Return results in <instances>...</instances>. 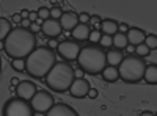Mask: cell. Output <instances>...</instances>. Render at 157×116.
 <instances>
[{
	"label": "cell",
	"mask_w": 157,
	"mask_h": 116,
	"mask_svg": "<svg viewBox=\"0 0 157 116\" xmlns=\"http://www.w3.org/2000/svg\"><path fill=\"white\" fill-rule=\"evenodd\" d=\"M36 49V36L29 30L16 27L3 41L5 54L13 60H25Z\"/></svg>",
	"instance_id": "cell-1"
},
{
	"label": "cell",
	"mask_w": 157,
	"mask_h": 116,
	"mask_svg": "<svg viewBox=\"0 0 157 116\" xmlns=\"http://www.w3.org/2000/svg\"><path fill=\"white\" fill-rule=\"evenodd\" d=\"M101 38H102L101 30H91V33H90V38H88V39H90L91 43H99V41H101Z\"/></svg>",
	"instance_id": "cell-28"
},
{
	"label": "cell",
	"mask_w": 157,
	"mask_h": 116,
	"mask_svg": "<svg viewBox=\"0 0 157 116\" xmlns=\"http://www.w3.org/2000/svg\"><path fill=\"white\" fill-rule=\"evenodd\" d=\"M140 116H154V113L152 111H141Z\"/></svg>",
	"instance_id": "cell-38"
},
{
	"label": "cell",
	"mask_w": 157,
	"mask_h": 116,
	"mask_svg": "<svg viewBox=\"0 0 157 116\" xmlns=\"http://www.w3.org/2000/svg\"><path fill=\"white\" fill-rule=\"evenodd\" d=\"M41 32L47 36V38H50V39H55L57 36H60L61 35V32H63V28H61V24H60V21H57V19H47V21H44L43 22V25H41Z\"/></svg>",
	"instance_id": "cell-10"
},
{
	"label": "cell",
	"mask_w": 157,
	"mask_h": 116,
	"mask_svg": "<svg viewBox=\"0 0 157 116\" xmlns=\"http://www.w3.org/2000/svg\"><path fill=\"white\" fill-rule=\"evenodd\" d=\"M143 80L149 85H157V64H148Z\"/></svg>",
	"instance_id": "cell-18"
},
{
	"label": "cell",
	"mask_w": 157,
	"mask_h": 116,
	"mask_svg": "<svg viewBox=\"0 0 157 116\" xmlns=\"http://www.w3.org/2000/svg\"><path fill=\"white\" fill-rule=\"evenodd\" d=\"M29 21H30L32 24H35V22L38 21V13H35V11L30 13V14H29Z\"/></svg>",
	"instance_id": "cell-32"
},
{
	"label": "cell",
	"mask_w": 157,
	"mask_h": 116,
	"mask_svg": "<svg viewBox=\"0 0 157 116\" xmlns=\"http://www.w3.org/2000/svg\"><path fill=\"white\" fill-rule=\"evenodd\" d=\"M30 25H32V22L29 19H22V22H21V27L22 28H30Z\"/></svg>",
	"instance_id": "cell-34"
},
{
	"label": "cell",
	"mask_w": 157,
	"mask_h": 116,
	"mask_svg": "<svg viewBox=\"0 0 157 116\" xmlns=\"http://www.w3.org/2000/svg\"><path fill=\"white\" fill-rule=\"evenodd\" d=\"M146 66L148 64L143 58L137 55H127L118 66V74L120 79L126 83H138L145 77Z\"/></svg>",
	"instance_id": "cell-5"
},
{
	"label": "cell",
	"mask_w": 157,
	"mask_h": 116,
	"mask_svg": "<svg viewBox=\"0 0 157 116\" xmlns=\"http://www.w3.org/2000/svg\"><path fill=\"white\" fill-rule=\"evenodd\" d=\"M154 116H157V113H155V114H154Z\"/></svg>",
	"instance_id": "cell-42"
},
{
	"label": "cell",
	"mask_w": 157,
	"mask_h": 116,
	"mask_svg": "<svg viewBox=\"0 0 157 116\" xmlns=\"http://www.w3.org/2000/svg\"><path fill=\"white\" fill-rule=\"evenodd\" d=\"M90 83L88 80L85 79H75L69 88V94L72 97H77V99H82V97H86L88 96V91H90Z\"/></svg>",
	"instance_id": "cell-11"
},
{
	"label": "cell",
	"mask_w": 157,
	"mask_h": 116,
	"mask_svg": "<svg viewBox=\"0 0 157 116\" xmlns=\"http://www.w3.org/2000/svg\"><path fill=\"white\" fill-rule=\"evenodd\" d=\"M90 14L88 13H80V14H78V24H88L90 22Z\"/></svg>",
	"instance_id": "cell-29"
},
{
	"label": "cell",
	"mask_w": 157,
	"mask_h": 116,
	"mask_svg": "<svg viewBox=\"0 0 157 116\" xmlns=\"http://www.w3.org/2000/svg\"><path fill=\"white\" fill-rule=\"evenodd\" d=\"M80 46H78L77 41H72V39H66V41H61L57 47L60 57L64 60V61H74L78 58V54H80Z\"/></svg>",
	"instance_id": "cell-8"
},
{
	"label": "cell",
	"mask_w": 157,
	"mask_h": 116,
	"mask_svg": "<svg viewBox=\"0 0 157 116\" xmlns=\"http://www.w3.org/2000/svg\"><path fill=\"white\" fill-rule=\"evenodd\" d=\"M63 13H64V11H63L60 6H54V8L50 9V17H52V19H57V21H60V17L63 16Z\"/></svg>",
	"instance_id": "cell-27"
},
{
	"label": "cell",
	"mask_w": 157,
	"mask_h": 116,
	"mask_svg": "<svg viewBox=\"0 0 157 116\" xmlns=\"http://www.w3.org/2000/svg\"><path fill=\"white\" fill-rule=\"evenodd\" d=\"M102 79L109 82V83H113L120 79V74H118V68H113V66H107L105 69L102 71Z\"/></svg>",
	"instance_id": "cell-19"
},
{
	"label": "cell",
	"mask_w": 157,
	"mask_h": 116,
	"mask_svg": "<svg viewBox=\"0 0 157 116\" xmlns=\"http://www.w3.org/2000/svg\"><path fill=\"white\" fill-rule=\"evenodd\" d=\"M126 36H127V43H129L130 46L137 47V46H140V44L145 43L146 33H145V30H141V28L130 27V28H129V32L126 33Z\"/></svg>",
	"instance_id": "cell-13"
},
{
	"label": "cell",
	"mask_w": 157,
	"mask_h": 116,
	"mask_svg": "<svg viewBox=\"0 0 157 116\" xmlns=\"http://www.w3.org/2000/svg\"><path fill=\"white\" fill-rule=\"evenodd\" d=\"M60 24H61V28H63V30L72 32L77 25H78V14H75L74 11L63 13V16L60 17Z\"/></svg>",
	"instance_id": "cell-14"
},
{
	"label": "cell",
	"mask_w": 157,
	"mask_h": 116,
	"mask_svg": "<svg viewBox=\"0 0 157 116\" xmlns=\"http://www.w3.org/2000/svg\"><path fill=\"white\" fill-rule=\"evenodd\" d=\"M46 116H78V113L68 104H55L46 113Z\"/></svg>",
	"instance_id": "cell-12"
},
{
	"label": "cell",
	"mask_w": 157,
	"mask_h": 116,
	"mask_svg": "<svg viewBox=\"0 0 157 116\" xmlns=\"http://www.w3.org/2000/svg\"><path fill=\"white\" fill-rule=\"evenodd\" d=\"M118 24L116 21L113 19H104L99 25V28H101V33L102 35H107V36H115L118 33Z\"/></svg>",
	"instance_id": "cell-17"
},
{
	"label": "cell",
	"mask_w": 157,
	"mask_h": 116,
	"mask_svg": "<svg viewBox=\"0 0 157 116\" xmlns=\"http://www.w3.org/2000/svg\"><path fill=\"white\" fill-rule=\"evenodd\" d=\"M77 64L86 74H102V71L107 68L105 50L96 44L82 47L77 58Z\"/></svg>",
	"instance_id": "cell-4"
},
{
	"label": "cell",
	"mask_w": 157,
	"mask_h": 116,
	"mask_svg": "<svg viewBox=\"0 0 157 116\" xmlns=\"http://www.w3.org/2000/svg\"><path fill=\"white\" fill-rule=\"evenodd\" d=\"M44 80L52 91L64 93V91H69L72 82L75 80V71L68 61H57Z\"/></svg>",
	"instance_id": "cell-3"
},
{
	"label": "cell",
	"mask_w": 157,
	"mask_h": 116,
	"mask_svg": "<svg viewBox=\"0 0 157 116\" xmlns=\"http://www.w3.org/2000/svg\"><path fill=\"white\" fill-rule=\"evenodd\" d=\"M99 46H101L102 49H110V47H113V36L102 35L101 41H99Z\"/></svg>",
	"instance_id": "cell-24"
},
{
	"label": "cell",
	"mask_w": 157,
	"mask_h": 116,
	"mask_svg": "<svg viewBox=\"0 0 157 116\" xmlns=\"http://www.w3.org/2000/svg\"><path fill=\"white\" fill-rule=\"evenodd\" d=\"M98 89H94V88H90V91H88V97L90 99H96L98 97Z\"/></svg>",
	"instance_id": "cell-31"
},
{
	"label": "cell",
	"mask_w": 157,
	"mask_h": 116,
	"mask_svg": "<svg viewBox=\"0 0 157 116\" xmlns=\"http://www.w3.org/2000/svg\"><path fill=\"white\" fill-rule=\"evenodd\" d=\"M38 93V89H36V85L29 82V80H22L19 82V85L16 86V96L22 100H27L30 102L32 97Z\"/></svg>",
	"instance_id": "cell-9"
},
{
	"label": "cell",
	"mask_w": 157,
	"mask_h": 116,
	"mask_svg": "<svg viewBox=\"0 0 157 116\" xmlns=\"http://www.w3.org/2000/svg\"><path fill=\"white\" fill-rule=\"evenodd\" d=\"M55 63H57L55 50H52L49 46H41L36 47L25 58V71L33 79H46V75L50 72Z\"/></svg>",
	"instance_id": "cell-2"
},
{
	"label": "cell",
	"mask_w": 157,
	"mask_h": 116,
	"mask_svg": "<svg viewBox=\"0 0 157 116\" xmlns=\"http://www.w3.org/2000/svg\"><path fill=\"white\" fill-rule=\"evenodd\" d=\"M105 60H107L109 66L118 68L121 64V61L124 60V55H123L121 50H118V49H109L105 52Z\"/></svg>",
	"instance_id": "cell-15"
},
{
	"label": "cell",
	"mask_w": 157,
	"mask_h": 116,
	"mask_svg": "<svg viewBox=\"0 0 157 116\" xmlns=\"http://www.w3.org/2000/svg\"><path fill=\"white\" fill-rule=\"evenodd\" d=\"M145 44H146V47H148L149 50L157 49V35H154V33L146 35V38H145Z\"/></svg>",
	"instance_id": "cell-22"
},
{
	"label": "cell",
	"mask_w": 157,
	"mask_h": 116,
	"mask_svg": "<svg viewBox=\"0 0 157 116\" xmlns=\"http://www.w3.org/2000/svg\"><path fill=\"white\" fill-rule=\"evenodd\" d=\"M35 111L30 105V102L22 100L19 97L10 99L3 105L2 116H33Z\"/></svg>",
	"instance_id": "cell-6"
},
{
	"label": "cell",
	"mask_w": 157,
	"mask_h": 116,
	"mask_svg": "<svg viewBox=\"0 0 157 116\" xmlns=\"http://www.w3.org/2000/svg\"><path fill=\"white\" fill-rule=\"evenodd\" d=\"M58 44H60V43H58V41H55V39H50V41H49V47H50L52 50L57 49V47H58Z\"/></svg>",
	"instance_id": "cell-36"
},
{
	"label": "cell",
	"mask_w": 157,
	"mask_h": 116,
	"mask_svg": "<svg viewBox=\"0 0 157 116\" xmlns=\"http://www.w3.org/2000/svg\"><path fill=\"white\" fill-rule=\"evenodd\" d=\"M13 27H11V22L6 17H0V41H5L6 36L11 33Z\"/></svg>",
	"instance_id": "cell-20"
},
{
	"label": "cell",
	"mask_w": 157,
	"mask_h": 116,
	"mask_svg": "<svg viewBox=\"0 0 157 116\" xmlns=\"http://www.w3.org/2000/svg\"><path fill=\"white\" fill-rule=\"evenodd\" d=\"M29 30H30V32H32V33L35 35L36 32H39V30H41V27H39V25H38V24H32V25H30V28H29Z\"/></svg>",
	"instance_id": "cell-33"
},
{
	"label": "cell",
	"mask_w": 157,
	"mask_h": 116,
	"mask_svg": "<svg viewBox=\"0 0 157 116\" xmlns=\"http://www.w3.org/2000/svg\"><path fill=\"white\" fill-rule=\"evenodd\" d=\"M90 33H91V27L88 24H78L77 27L71 32L72 38L75 41H85L90 38Z\"/></svg>",
	"instance_id": "cell-16"
},
{
	"label": "cell",
	"mask_w": 157,
	"mask_h": 116,
	"mask_svg": "<svg viewBox=\"0 0 157 116\" xmlns=\"http://www.w3.org/2000/svg\"><path fill=\"white\" fill-rule=\"evenodd\" d=\"M149 54H151V50L146 47V44H145V43L135 47V55H137V57H140V58H145V57H148Z\"/></svg>",
	"instance_id": "cell-23"
},
{
	"label": "cell",
	"mask_w": 157,
	"mask_h": 116,
	"mask_svg": "<svg viewBox=\"0 0 157 116\" xmlns=\"http://www.w3.org/2000/svg\"><path fill=\"white\" fill-rule=\"evenodd\" d=\"M29 14H30V11H27V9H22L21 11V17L22 19H29Z\"/></svg>",
	"instance_id": "cell-37"
},
{
	"label": "cell",
	"mask_w": 157,
	"mask_h": 116,
	"mask_svg": "<svg viewBox=\"0 0 157 116\" xmlns=\"http://www.w3.org/2000/svg\"><path fill=\"white\" fill-rule=\"evenodd\" d=\"M0 74H2V57H0Z\"/></svg>",
	"instance_id": "cell-41"
},
{
	"label": "cell",
	"mask_w": 157,
	"mask_h": 116,
	"mask_svg": "<svg viewBox=\"0 0 157 116\" xmlns=\"http://www.w3.org/2000/svg\"><path fill=\"white\" fill-rule=\"evenodd\" d=\"M127 46H129L127 36H126L124 33H120V32H118V33L113 36V47L118 49V50H121V49H126Z\"/></svg>",
	"instance_id": "cell-21"
},
{
	"label": "cell",
	"mask_w": 157,
	"mask_h": 116,
	"mask_svg": "<svg viewBox=\"0 0 157 116\" xmlns=\"http://www.w3.org/2000/svg\"><path fill=\"white\" fill-rule=\"evenodd\" d=\"M38 17L41 19V21H47V19H50V9L46 8V6H41V8L38 9Z\"/></svg>",
	"instance_id": "cell-25"
},
{
	"label": "cell",
	"mask_w": 157,
	"mask_h": 116,
	"mask_svg": "<svg viewBox=\"0 0 157 116\" xmlns=\"http://www.w3.org/2000/svg\"><path fill=\"white\" fill-rule=\"evenodd\" d=\"M33 116H46V114H44V113H35Z\"/></svg>",
	"instance_id": "cell-40"
},
{
	"label": "cell",
	"mask_w": 157,
	"mask_h": 116,
	"mask_svg": "<svg viewBox=\"0 0 157 116\" xmlns=\"http://www.w3.org/2000/svg\"><path fill=\"white\" fill-rule=\"evenodd\" d=\"M11 66H13V69H14V71L22 72V71H25V60H13L11 61Z\"/></svg>",
	"instance_id": "cell-26"
},
{
	"label": "cell",
	"mask_w": 157,
	"mask_h": 116,
	"mask_svg": "<svg viewBox=\"0 0 157 116\" xmlns=\"http://www.w3.org/2000/svg\"><path fill=\"white\" fill-rule=\"evenodd\" d=\"M30 105H32V108H33V111L35 113H47L52 107H54L55 104H54V96H52L50 93H47V91H38L33 97H32V100H30Z\"/></svg>",
	"instance_id": "cell-7"
},
{
	"label": "cell",
	"mask_w": 157,
	"mask_h": 116,
	"mask_svg": "<svg viewBox=\"0 0 157 116\" xmlns=\"http://www.w3.org/2000/svg\"><path fill=\"white\" fill-rule=\"evenodd\" d=\"M13 22H16V24H21V22H22L21 13H16V14H13Z\"/></svg>",
	"instance_id": "cell-35"
},
{
	"label": "cell",
	"mask_w": 157,
	"mask_h": 116,
	"mask_svg": "<svg viewBox=\"0 0 157 116\" xmlns=\"http://www.w3.org/2000/svg\"><path fill=\"white\" fill-rule=\"evenodd\" d=\"M11 83H13V85H19V82H17V79H13V80H11Z\"/></svg>",
	"instance_id": "cell-39"
},
{
	"label": "cell",
	"mask_w": 157,
	"mask_h": 116,
	"mask_svg": "<svg viewBox=\"0 0 157 116\" xmlns=\"http://www.w3.org/2000/svg\"><path fill=\"white\" fill-rule=\"evenodd\" d=\"M101 22H102V19H101L99 16H91L88 25H90V24H91V25H101Z\"/></svg>",
	"instance_id": "cell-30"
}]
</instances>
